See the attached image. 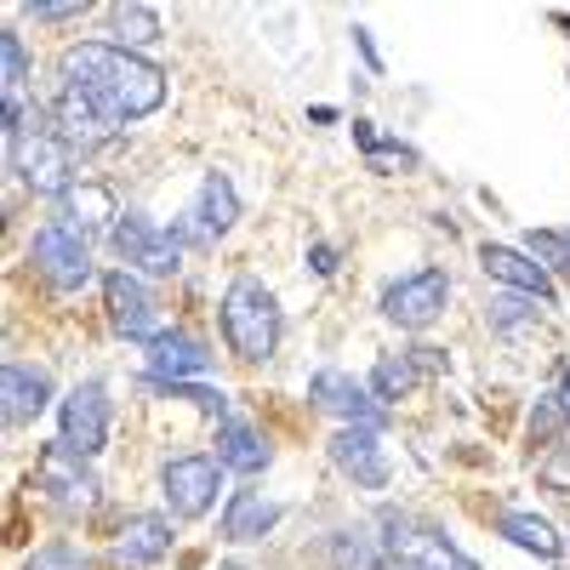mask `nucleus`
Masks as SVG:
<instances>
[{"label": "nucleus", "mask_w": 570, "mask_h": 570, "mask_svg": "<svg viewBox=\"0 0 570 570\" xmlns=\"http://www.w3.org/2000/svg\"><path fill=\"white\" fill-rule=\"evenodd\" d=\"M279 525V502H268L263 491H234L223 508V537L228 542H263Z\"/></svg>", "instance_id": "obj_19"}, {"label": "nucleus", "mask_w": 570, "mask_h": 570, "mask_svg": "<svg viewBox=\"0 0 570 570\" xmlns=\"http://www.w3.org/2000/svg\"><path fill=\"white\" fill-rule=\"evenodd\" d=\"M416 365H422V371H440L445 354H440V348H416Z\"/></svg>", "instance_id": "obj_34"}, {"label": "nucleus", "mask_w": 570, "mask_h": 570, "mask_svg": "<svg viewBox=\"0 0 570 570\" xmlns=\"http://www.w3.org/2000/svg\"><path fill=\"white\" fill-rule=\"evenodd\" d=\"M564 240H570V228H564Z\"/></svg>", "instance_id": "obj_37"}, {"label": "nucleus", "mask_w": 570, "mask_h": 570, "mask_svg": "<svg viewBox=\"0 0 570 570\" xmlns=\"http://www.w3.org/2000/svg\"><path fill=\"white\" fill-rule=\"evenodd\" d=\"M519 320H537V297H525V303H519V297H497L491 303V325L497 331H519Z\"/></svg>", "instance_id": "obj_30"}, {"label": "nucleus", "mask_w": 570, "mask_h": 570, "mask_svg": "<svg viewBox=\"0 0 570 570\" xmlns=\"http://www.w3.org/2000/svg\"><path fill=\"white\" fill-rule=\"evenodd\" d=\"M480 268L502 285H513L519 297H537V303H553V279L548 268L531 257V252H513V246H480Z\"/></svg>", "instance_id": "obj_17"}, {"label": "nucleus", "mask_w": 570, "mask_h": 570, "mask_svg": "<svg viewBox=\"0 0 570 570\" xmlns=\"http://www.w3.org/2000/svg\"><path fill=\"white\" fill-rule=\"evenodd\" d=\"M120 217H126V212L115 206V195H109L104 183H80V188H69V195L58 200V223H63L69 234H80V240H86V234H98V228L115 234Z\"/></svg>", "instance_id": "obj_18"}, {"label": "nucleus", "mask_w": 570, "mask_h": 570, "mask_svg": "<svg viewBox=\"0 0 570 570\" xmlns=\"http://www.w3.org/2000/svg\"><path fill=\"white\" fill-rule=\"evenodd\" d=\"M46 405H52V376H46L40 365L7 360V371H0V411H7V422L23 428V422H35Z\"/></svg>", "instance_id": "obj_16"}, {"label": "nucleus", "mask_w": 570, "mask_h": 570, "mask_svg": "<svg viewBox=\"0 0 570 570\" xmlns=\"http://www.w3.org/2000/svg\"><path fill=\"white\" fill-rule=\"evenodd\" d=\"M109 246L126 268H142V274H177L183 268V240H177V228L155 223V217H142V212H126L109 234Z\"/></svg>", "instance_id": "obj_4"}, {"label": "nucleus", "mask_w": 570, "mask_h": 570, "mask_svg": "<svg viewBox=\"0 0 570 570\" xmlns=\"http://www.w3.org/2000/svg\"><path fill=\"white\" fill-rule=\"evenodd\" d=\"M7 166L35 195L63 200L75 188V149L52 131V120L40 109H23L18 98H7Z\"/></svg>", "instance_id": "obj_2"}, {"label": "nucleus", "mask_w": 570, "mask_h": 570, "mask_svg": "<svg viewBox=\"0 0 570 570\" xmlns=\"http://www.w3.org/2000/svg\"><path fill=\"white\" fill-rule=\"evenodd\" d=\"M217 462L234 468V473H263L268 468V440L246 416H223L217 422Z\"/></svg>", "instance_id": "obj_20"}, {"label": "nucleus", "mask_w": 570, "mask_h": 570, "mask_svg": "<svg viewBox=\"0 0 570 570\" xmlns=\"http://www.w3.org/2000/svg\"><path fill=\"white\" fill-rule=\"evenodd\" d=\"M109 18H115V35H120V46H155V40L166 35L160 12H155V7H137V0H120V7H115Z\"/></svg>", "instance_id": "obj_25"}, {"label": "nucleus", "mask_w": 570, "mask_h": 570, "mask_svg": "<svg viewBox=\"0 0 570 570\" xmlns=\"http://www.w3.org/2000/svg\"><path fill=\"white\" fill-rule=\"evenodd\" d=\"M462 570H480V564H473V559H462Z\"/></svg>", "instance_id": "obj_36"}, {"label": "nucleus", "mask_w": 570, "mask_h": 570, "mask_svg": "<svg viewBox=\"0 0 570 570\" xmlns=\"http://www.w3.org/2000/svg\"><path fill=\"white\" fill-rule=\"evenodd\" d=\"M559 422H564V411H559V394H548V400L537 405V416H531V440H548Z\"/></svg>", "instance_id": "obj_32"}, {"label": "nucleus", "mask_w": 570, "mask_h": 570, "mask_svg": "<svg viewBox=\"0 0 570 570\" xmlns=\"http://www.w3.org/2000/svg\"><path fill=\"white\" fill-rule=\"evenodd\" d=\"M559 411H564V422H570V365H564V376H559Z\"/></svg>", "instance_id": "obj_35"}, {"label": "nucleus", "mask_w": 570, "mask_h": 570, "mask_svg": "<svg viewBox=\"0 0 570 570\" xmlns=\"http://www.w3.org/2000/svg\"><path fill=\"white\" fill-rule=\"evenodd\" d=\"M29 263L58 285V292H80V285L91 279V252L80 234H69L63 223H46L35 228V240H29Z\"/></svg>", "instance_id": "obj_9"}, {"label": "nucleus", "mask_w": 570, "mask_h": 570, "mask_svg": "<svg viewBox=\"0 0 570 570\" xmlns=\"http://www.w3.org/2000/svg\"><path fill=\"white\" fill-rule=\"evenodd\" d=\"M525 246H531V257H542V268H570V240L564 234H553V228H531L525 234Z\"/></svg>", "instance_id": "obj_28"}, {"label": "nucleus", "mask_w": 570, "mask_h": 570, "mask_svg": "<svg viewBox=\"0 0 570 570\" xmlns=\"http://www.w3.org/2000/svg\"><path fill=\"white\" fill-rule=\"evenodd\" d=\"M331 462H337L360 491H383L389 473H394L383 428H337V434H331Z\"/></svg>", "instance_id": "obj_11"}, {"label": "nucleus", "mask_w": 570, "mask_h": 570, "mask_svg": "<svg viewBox=\"0 0 570 570\" xmlns=\"http://www.w3.org/2000/svg\"><path fill=\"white\" fill-rule=\"evenodd\" d=\"M46 120H52V131L69 142L75 155L104 149V142L120 131V120H115V115H104V109L91 104L86 91H75V86H58V98H52V109H46Z\"/></svg>", "instance_id": "obj_10"}, {"label": "nucleus", "mask_w": 570, "mask_h": 570, "mask_svg": "<svg viewBox=\"0 0 570 570\" xmlns=\"http://www.w3.org/2000/svg\"><path fill=\"white\" fill-rule=\"evenodd\" d=\"M234 217H240V195H234V183L223 171H206L195 206H188V223L177 228V240H217V234L234 228Z\"/></svg>", "instance_id": "obj_14"}, {"label": "nucleus", "mask_w": 570, "mask_h": 570, "mask_svg": "<svg viewBox=\"0 0 570 570\" xmlns=\"http://www.w3.org/2000/svg\"><path fill=\"white\" fill-rule=\"evenodd\" d=\"M217 485H223V462H217V456H177V462H166V473H160V491H166L171 519H200V513H212Z\"/></svg>", "instance_id": "obj_8"}, {"label": "nucleus", "mask_w": 570, "mask_h": 570, "mask_svg": "<svg viewBox=\"0 0 570 570\" xmlns=\"http://www.w3.org/2000/svg\"><path fill=\"white\" fill-rule=\"evenodd\" d=\"M58 428H63V440L75 456H98L109 445V394L104 383H75L58 405Z\"/></svg>", "instance_id": "obj_7"}, {"label": "nucleus", "mask_w": 570, "mask_h": 570, "mask_svg": "<svg viewBox=\"0 0 570 570\" xmlns=\"http://www.w3.org/2000/svg\"><path fill=\"white\" fill-rule=\"evenodd\" d=\"M400 570H462V553L440 537V531H411L405 548L394 553Z\"/></svg>", "instance_id": "obj_22"}, {"label": "nucleus", "mask_w": 570, "mask_h": 570, "mask_svg": "<svg viewBox=\"0 0 570 570\" xmlns=\"http://www.w3.org/2000/svg\"><path fill=\"white\" fill-rule=\"evenodd\" d=\"M411 389H416V360H411V354L376 360V371H371V394H376V400H383V405H400Z\"/></svg>", "instance_id": "obj_24"}, {"label": "nucleus", "mask_w": 570, "mask_h": 570, "mask_svg": "<svg viewBox=\"0 0 570 570\" xmlns=\"http://www.w3.org/2000/svg\"><path fill=\"white\" fill-rule=\"evenodd\" d=\"M115 553H120L126 564H155V559L171 553V525H166L160 513H131L126 525H120Z\"/></svg>", "instance_id": "obj_21"}, {"label": "nucleus", "mask_w": 570, "mask_h": 570, "mask_svg": "<svg viewBox=\"0 0 570 570\" xmlns=\"http://www.w3.org/2000/svg\"><path fill=\"white\" fill-rule=\"evenodd\" d=\"M279 303H274V292L263 279H252V274H240L223 292V337H228V348L240 354V360H252V365H263V360H274V348H279Z\"/></svg>", "instance_id": "obj_3"}, {"label": "nucleus", "mask_w": 570, "mask_h": 570, "mask_svg": "<svg viewBox=\"0 0 570 570\" xmlns=\"http://www.w3.org/2000/svg\"><path fill=\"white\" fill-rule=\"evenodd\" d=\"M86 12V0H29V18L35 23H69Z\"/></svg>", "instance_id": "obj_31"}, {"label": "nucleus", "mask_w": 570, "mask_h": 570, "mask_svg": "<svg viewBox=\"0 0 570 570\" xmlns=\"http://www.w3.org/2000/svg\"><path fill=\"white\" fill-rule=\"evenodd\" d=\"M0 69H7V80H0V86H7V98H18L23 80H29V58H23V40L12 29L0 35Z\"/></svg>", "instance_id": "obj_27"}, {"label": "nucleus", "mask_w": 570, "mask_h": 570, "mask_svg": "<svg viewBox=\"0 0 570 570\" xmlns=\"http://www.w3.org/2000/svg\"><path fill=\"white\" fill-rule=\"evenodd\" d=\"M142 360H149V376H155V383H166V389L195 383V376L212 371V348L200 337H188V331H160Z\"/></svg>", "instance_id": "obj_15"}, {"label": "nucleus", "mask_w": 570, "mask_h": 570, "mask_svg": "<svg viewBox=\"0 0 570 570\" xmlns=\"http://www.w3.org/2000/svg\"><path fill=\"white\" fill-rule=\"evenodd\" d=\"M537 480H542L548 491L570 497V445H553V451L542 456V468H537Z\"/></svg>", "instance_id": "obj_29"}, {"label": "nucleus", "mask_w": 570, "mask_h": 570, "mask_svg": "<svg viewBox=\"0 0 570 570\" xmlns=\"http://www.w3.org/2000/svg\"><path fill=\"white\" fill-rule=\"evenodd\" d=\"M308 257H314V274H337V252L331 246H314Z\"/></svg>", "instance_id": "obj_33"}, {"label": "nucleus", "mask_w": 570, "mask_h": 570, "mask_svg": "<svg viewBox=\"0 0 570 570\" xmlns=\"http://www.w3.org/2000/svg\"><path fill=\"white\" fill-rule=\"evenodd\" d=\"M23 570H91V559L75 548V542H46V548H35L29 553V564Z\"/></svg>", "instance_id": "obj_26"}, {"label": "nucleus", "mask_w": 570, "mask_h": 570, "mask_svg": "<svg viewBox=\"0 0 570 570\" xmlns=\"http://www.w3.org/2000/svg\"><path fill=\"white\" fill-rule=\"evenodd\" d=\"M104 303H109V325L120 331V337H131V343H142V348H149V343L160 337L155 297L142 292V279H137V274L115 268V274L104 279Z\"/></svg>", "instance_id": "obj_12"}, {"label": "nucleus", "mask_w": 570, "mask_h": 570, "mask_svg": "<svg viewBox=\"0 0 570 570\" xmlns=\"http://www.w3.org/2000/svg\"><path fill=\"white\" fill-rule=\"evenodd\" d=\"M451 303V274L445 268H416L405 279H394L383 292V314L400 325V331H428Z\"/></svg>", "instance_id": "obj_6"}, {"label": "nucleus", "mask_w": 570, "mask_h": 570, "mask_svg": "<svg viewBox=\"0 0 570 570\" xmlns=\"http://www.w3.org/2000/svg\"><path fill=\"white\" fill-rule=\"evenodd\" d=\"M35 480L46 491V502H52L58 513H91L104 502V485H98V473L86 468V456H75L69 445H46L40 451V468H35Z\"/></svg>", "instance_id": "obj_5"}, {"label": "nucleus", "mask_w": 570, "mask_h": 570, "mask_svg": "<svg viewBox=\"0 0 570 570\" xmlns=\"http://www.w3.org/2000/svg\"><path fill=\"white\" fill-rule=\"evenodd\" d=\"M502 537H508L513 548L537 553V559H553V553H559V537H553V525H548L542 513H531V508H508V513H502Z\"/></svg>", "instance_id": "obj_23"}, {"label": "nucleus", "mask_w": 570, "mask_h": 570, "mask_svg": "<svg viewBox=\"0 0 570 570\" xmlns=\"http://www.w3.org/2000/svg\"><path fill=\"white\" fill-rule=\"evenodd\" d=\"M308 400L325 411V416H343V428H383V400L371 389H360L348 371H320L308 383Z\"/></svg>", "instance_id": "obj_13"}, {"label": "nucleus", "mask_w": 570, "mask_h": 570, "mask_svg": "<svg viewBox=\"0 0 570 570\" xmlns=\"http://www.w3.org/2000/svg\"><path fill=\"white\" fill-rule=\"evenodd\" d=\"M63 86L86 91L104 115H115L120 126L126 120H142L166 104V69L126 52V46H104V40H86V46H69L63 63H58Z\"/></svg>", "instance_id": "obj_1"}]
</instances>
